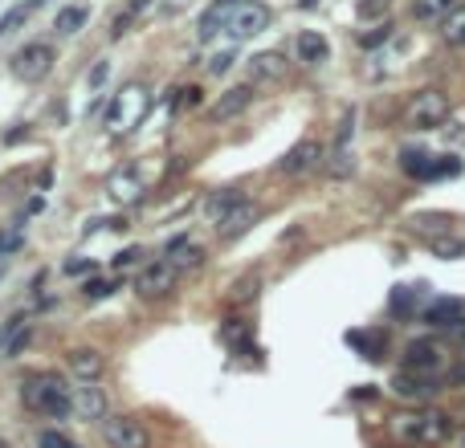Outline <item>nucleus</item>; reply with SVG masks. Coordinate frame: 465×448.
<instances>
[{"label":"nucleus","instance_id":"obj_1","mask_svg":"<svg viewBox=\"0 0 465 448\" xmlns=\"http://www.w3.org/2000/svg\"><path fill=\"white\" fill-rule=\"evenodd\" d=\"M270 21H273V13L265 0H233V4H228V0H212L196 33H201V41H212V37H220V33H225L228 41H246V37L265 33Z\"/></svg>","mask_w":465,"mask_h":448},{"label":"nucleus","instance_id":"obj_2","mask_svg":"<svg viewBox=\"0 0 465 448\" xmlns=\"http://www.w3.org/2000/svg\"><path fill=\"white\" fill-rule=\"evenodd\" d=\"M21 400H25L29 412L45 416V420H66L74 412V391L66 387L62 375L53 371H41V375H29L21 383Z\"/></svg>","mask_w":465,"mask_h":448},{"label":"nucleus","instance_id":"obj_3","mask_svg":"<svg viewBox=\"0 0 465 448\" xmlns=\"http://www.w3.org/2000/svg\"><path fill=\"white\" fill-rule=\"evenodd\" d=\"M449 115H453L449 94L429 86V90H416L413 102L404 106V127H408V131H437V127L449 123Z\"/></svg>","mask_w":465,"mask_h":448},{"label":"nucleus","instance_id":"obj_4","mask_svg":"<svg viewBox=\"0 0 465 448\" xmlns=\"http://www.w3.org/2000/svg\"><path fill=\"white\" fill-rule=\"evenodd\" d=\"M53 62H58V53H53L49 41H29L25 49L13 53V78H21V82H41V78H49Z\"/></svg>","mask_w":465,"mask_h":448},{"label":"nucleus","instance_id":"obj_5","mask_svg":"<svg viewBox=\"0 0 465 448\" xmlns=\"http://www.w3.org/2000/svg\"><path fill=\"white\" fill-rule=\"evenodd\" d=\"M400 167L413 180H449L461 171V159L457 155H429V151H404Z\"/></svg>","mask_w":465,"mask_h":448},{"label":"nucleus","instance_id":"obj_6","mask_svg":"<svg viewBox=\"0 0 465 448\" xmlns=\"http://www.w3.org/2000/svg\"><path fill=\"white\" fill-rule=\"evenodd\" d=\"M103 440L111 448H151V436L135 416H106L103 420Z\"/></svg>","mask_w":465,"mask_h":448},{"label":"nucleus","instance_id":"obj_7","mask_svg":"<svg viewBox=\"0 0 465 448\" xmlns=\"http://www.w3.org/2000/svg\"><path fill=\"white\" fill-rule=\"evenodd\" d=\"M176 277H180V269L164 257V261L143 265L139 277H135V290H139L143 298H167V294L176 290Z\"/></svg>","mask_w":465,"mask_h":448},{"label":"nucleus","instance_id":"obj_8","mask_svg":"<svg viewBox=\"0 0 465 448\" xmlns=\"http://www.w3.org/2000/svg\"><path fill=\"white\" fill-rule=\"evenodd\" d=\"M143 115H148V90L143 86H127L111 106V123L119 127V131H131Z\"/></svg>","mask_w":465,"mask_h":448},{"label":"nucleus","instance_id":"obj_9","mask_svg":"<svg viewBox=\"0 0 465 448\" xmlns=\"http://www.w3.org/2000/svg\"><path fill=\"white\" fill-rule=\"evenodd\" d=\"M441 363H445V351H441L433 338H416V343L404 347V367H408V371L433 375V371H441Z\"/></svg>","mask_w":465,"mask_h":448},{"label":"nucleus","instance_id":"obj_10","mask_svg":"<svg viewBox=\"0 0 465 448\" xmlns=\"http://www.w3.org/2000/svg\"><path fill=\"white\" fill-rule=\"evenodd\" d=\"M257 220H262V208H257V204H249V200H241L237 208L228 212V216L217 220V233H220V241H237V237H246V233L254 229Z\"/></svg>","mask_w":465,"mask_h":448},{"label":"nucleus","instance_id":"obj_11","mask_svg":"<svg viewBox=\"0 0 465 448\" xmlns=\"http://www.w3.org/2000/svg\"><path fill=\"white\" fill-rule=\"evenodd\" d=\"M318 159H323V147H318L315 139H302L294 151H286V155L278 159V171L282 176H299V171H307V167H315Z\"/></svg>","mask_w":465,"mask_h":448},{"label":"nucleus","instance_id":"obj_12","mask_svg":"<svg viewBox=\"0 0 465 448\" xmlns=\"http://www.w3.org/2000/svg\"><path fill=\"white\" fill-rule=\"evenodd\" d=\"M449 440H453V424H449V416L437 412V408L421 412V448H437V444H449Z\"/></svg>","mask_w":465,"mask_h":448},{"label":"nucleus","instance_id":"obj_13","mask_svg":"<svg viewBox=\"0 0 465 448\" xmlns=\"http://www.w3.org/2000/svg\"><path fill=\"white\" fill-rule=\"evenodd\" d=\"M70 371L82 379V383H98L106 371V359L94 351V347H78V351H70Z\"/></svg>","mask_w":465,"mask_h":448},{"label":"nucleus","instance_id":"obj_14","mask_svg":"<svg viewBox=\"0 0 465 448\" xmlns=\"http://www.w3.org/2000/svg\"><path fill=\"white\" fill-rule=\"evenodd\" d=\"M294 53H299V62L318 66V62H326V57H331V45H326L323 33H315V29H302L299 41H294Z\"/></svg>","mask_w":465,"mask_h":448},{"label":"nucleus","instance_id":"obj_15","mask_svg":"<svg viewBox=\"0 0 465 448\" xmlns=\"http://www.w3.org/2000/svg\"><path fill=\"white\" fill-rule=\"evenodd\" d=\"M249 102H254V86H233V90H228L225 98H220L217 106H212L209 115L217 119V123H228V119H237V115H241V110H246Z\"/></svg>","mask_w":465,"mask_h":448},{"label":"nucleus","instance_id":"obj_16","mask_svg":"<svg viewBox=\"0 0 465 448\" xmlns=\"http://www.w3.org/2000/svg\"><path fill=\"white\" fill-rule=\"evenodd\" d=\"M392 387H396V396H404V400H425L437 391V387H433V375H421V371H408V367L392 379Z\"/></svg>","mask_w":465,"mask_h":448},{"label":"nucleus","instance_id":"obj_17","mask_svg":"<svg viewBox=\"0 0 465 448\" xmlns=\"http://www.w3.org/2000/svg\"><path fill=\"white\" fill-rule=\"evenodd\" d=\"M425 322L441 326V330H449V326H461L465 322V306L457 298H437L429 310H425Z\"/></svg>","mask_w":465,"mask_h":448},{"label":"nucleus","instance_id":"obj_18","mask_svg":"<svg viewBox=\"0 0 465 448\" xmlns=\"http://www.w3.org/2000/svg\"><path fill=\"white\" fill-rule=\"evenodd\" d=\"M74 412H78L82 420H106V396L94 383H82L78 396H74Z\"/></svg>","mask_w":465,"mask_h":448},{"label":"nucleus","instance_id":"obj_19","mask_svg":"<svg viewBox=\"0 0 465 448\" xmlns=\"http://www.w3.org/2000/svg\"><path fill=\"white\" fill-rule=\"evenodd\" d=\"M164 257H167L172 265H176V269H201V265H204V249L192 245L188 237H176V241H172Z\"/></svg>","mask_w":465,"mask_h":448},{"label":"nucleus","instance_id":"obj_20","mask_svg":"<svg viewBox=\"0 0 465 448\" xmlns=\"http://www.w3.org/2000/svg\"><path fill=\"white\" fill-rule=\"evenodd\" d=\"M249 74H254V82H278L286 74V57L282 53H257V57H249Z\"/></svg>","mask_w":465,"mask_h":448},{"label":"nucleus","instance_id":"obj_21","mask_svg":"<svg viewBox=\"0 0 465 448\" xmlns=\"http://www.w3.org/2000/svg\"><path fill=\"white\" fill-rule=\"evenodd\" d=\"M441 41L449 49H465V4H457L449 17H441Z\"/></svg>","mask_w":465,"mask_h":448},{"label":"nucleus","instance_id":"obj_22","mask_svg":"<svg viewBox=\"0 0 465 448\" xmlns=\"http://www.w3.org/2000/svg\"><path fill=\"white\" fill-rule=\"evenodd\" d=\"M139 192H143V184H139V176H135L131 167H127V171H114V176H111V196L119 204L139 200Z\"/></svg>","mask_w":465,"mask_h":448},{"label":"nucleus","instance_id":"obj_23","mask_svg":"<svg viewBox=\"0 0 465 448\" xmlns=\"http://www.w3.org/2000/svg\"><path fill=\"white\" fill-rule=\"evenodd\" d=\"M237 204H241V196L233 192V188H220V192H212V196H209V204H204V212H209V220H212V224H217V220H220V216H228V212L237 208Z\"/></svg>","mask_w":465,"mask_h":448},{"label":"nucleus","instance_id":"obj_24","mask_svg":"<svg viewBox=\"0 0 465 448\" xmlns=\"http://www.w3.org/2000/svg\"><path fill=\"white\" fill-rule=\"evenodd\" d=\"M326 171H331L335 180H347L355 171V155L352 147H331V159H326Z\"/></svg>","mask_w":465,"mask_h":448},{"label":"nucleus","instance_id":"obj_25","mask_svg":"<svg viewBox=\"0 0 465 448\" xmlns=\"http://www.w3.org/2000/svg\"><path fill=\"white\" fill-rule=\"evenodd\" d=\"M457 9V0H413V13L421 21H433V17H449Z\"/></svg>","mask_w":465,"mask_h":448},{"label":"nucleus","instance_id":"obj_26","mask_svg":"<svg viewBox=\"0 0 465 448\" xmlns=\"http://www.w3.org/2000/svg\"><path fill=\"white\" fill-rule=\"evenodd\" d=\"M86 17H90V13L74 4V9H62V13H58V21H53V29H58V33H66V37H70V33H78V29L86 25Z\"/></svg>","mask_w":465,"mask_h":448},{"label":"nucleus","instance_id":"obj_27","mask_svg":"<svg viewBox=\"0 0 465 448\" xmlns=\"http://www.w3.org/2000/svg\"><path fill=\"white\" fill-rule=\"evenodd\" d=\"M220 334H225V343H228V347H237V351H249V343H246V338H249V326L241 322V318H228L225 330H220Z\"/></svg>","mask_w":465,"mask_h":448},{"label":"nucleus","instance_id":"obj_28","mask_svg":"<svg viewBox=\"0 0 465 448\" xmlns=\"http://www.w3.org/2000/svg\"><path fill=\"white\" fill-rule=\"evenodd\" d=\"M33 4H37V0H33ZM33 4H17V9H9V13H4V17H0V37H9L13 29H21V25H25V21H29V13H33Z\"/></svg>","mask_w":465,"mask_h":448},{"label":"nucleus","instance_id":"obj_29","mask_svg":"<svg viewBox=\"0 0 465 448\" xmlns=\"http://www.w3.org/2000/svg\"><path fill=\"white\" fill-rule=\"evenodd\" d=\"M106 294H114V282H106V277H94V282L82 285V298L86 302H98V298H106Z\"/></svg>","mask_w":465,"mask_h":448},{"label":"nucleus","instance_id":"obj_30","mask_svg":"<svg viewBox=\"0 0 465 448\" xmlns=\"http://www.w3.org/2000/svg\"><path fill=\"white\" fill-rule=\"evenodd\" d=\"M21 245H25V233H21V229H4V233H0V257L17 253Z\"/></svg>","mask_w":465,"mask_h":448},{"label":"nucleus","instance_id":"obj_31","mask_svg":"<svg viewBox=\"0 0 465 448\" xmlns=\"http://www.w3.org/2000/svg\"><path fill=\"white\" fill-rule=\"evenodd\" d=\"M37 448H78V444H74L66 432H41V436H37Z\"/></svg>","mask_w":465,"mask_h":448},{"label":"nucleus","instance_id":"obj_32","mask_svg":"<svg viewBox=\"0 0 465 448\" xmlns=\"http://www.w3.org/2000/svg\"><path fill=\"white\" fill-rule=\"evenodd\" d=\"M388 37H392V25L384 21V25L371 29V33H360V45H363V49H376V45H380V41H388Z\"/></svg>","mask_w":465,"mask_h":448},{"label":"nucleus","instance_id":"obj_33","mask_svg":"<svg viewBox=\"0 0 465 448\" xmlns=\"http://www.w3.org/2000/svg\"><path fill=\"white\" fill-rule=\"evenodd\" d=\"M413 294H416V290L400 285V290L392 294V314H408V310H413Z\"/></svg>","mask_w":465,"mask_h":448},{"label":"nucleus","instance_id":"obj_34","mask_svg":"<svg viewBox=\"0 0 465 448\" xmlns=\"http://www.w3.org/2000/svg\"><path fill=\"white\" fill-rule=\"evenodd\" d=\"M433 249H437L445 261H457V257L465 253V241H433Z\"/></svg>","mask_w":465,"mask_h":448},{"label":"nucleus","instance_id":"obj_35","mask_svg":"<svg viewBox=\"0 0 465 448\" xmlns=\"http://www.w3.org/2000/svg\"><path fill=\"white\" fill-rule=\"evenodd\" d=\"M392 0H360V17H384Z\"/></svg>","mask_w":465,"mask_h":448},{"label":"nucleus","instance_id":"obj_36","mask_svg":"<svg viewBox=\"0 0 465 448\" xmlns=\"http://www.w3.org/2000/svg\"><path fill=\"white\" fill-rule=\"evenodd\" d=\"M29 334H33V326H25V330H17V334H13V343L4 347V351H9V355H21V351H25V343H29Z\"/></svg>","mask_w":465,"mask_h":448},{"label":"nucleus","instance_id":"obj_37","mask_svg":"<svg viewBox=\"0 0 465 448\" xmlns=\"http://www.w3.org/2000/svg\"><path fill=\"white\" fill-rule=\"evenodd\" d=\"M228 66H233V53H228V49H225V53H212V62H209L212 74H225Z\"/></svg>","mask_w":465,"mask_h":448},{"label":"nucleus","instance_id":"obj_38","mask_svg":"<svg viewBox=\"0 0 465 448\" xmlns=\"http://www.w3.org/2000/svg\"><path fill=\"white\" fill-rule=\"evenodd\" d=\"M106 74H111V66H106V62H98V66H94V74H90V86L98 90V86H103V82H106Z\"/></svg>","mask_w":465,"mask_h":448},{"label":"nucleus","instance_id":"obj_39","mask_svg":"<svg viewBox=\"0 0 465 448\" xmlns=\"http://www.w3.org/2000/svg\"><path fill=\"white\" fill-rule=\"evenodd\" d=\"M139 249H127V253H119V257H114V265H119V269H123V265H135V261H139Z\"/></svg>","mask_w":465,"mask_h":448},{"label":"nucleus","instance_id":"obj_40","mask_svg":"<svg viewBox=\"0 0 465 448\" xmlns=\"http://www.w3.org/2000/svg\"><path fill=\"white\" fill-rule=\"evenodd\" d=\"M180 94H184V98H180V102H184V106H196V102H201V90H196V86L180 90Z\"/></svg>","mask_w":465,"mask_h":448},{"label":"nucleus","instance_id":"obj_41","mask_svg":"<svg viewBox=\"0 0 465 448\" xmlns=\"http://www.w3.org/2000/svg\"><path fill=\"white\" fill-rule=\"evenodd\" d=\"M449 448H465V428L453 432V440H449Z\"/></svg>","mask_w":465,"mask_h":448},{"label":"nucleus","instance_id":"obj_42","mask_svg":"<svg viewBox=\"0 0 465 448\" xmlns=\"http://www.w3.org/2000/svg\"><path fill=\"white\" fill-rule=\"evenodd\" d=\"M315 4H318V0H302V9H315Z\"/></svg>","mask_w":465,"mask_h":448}]
</instances>
